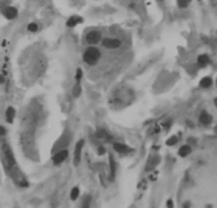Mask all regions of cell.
<instances>
[{"mask_svg": "<svg viewBox=\"0 0 217 208\" xmlns=\"http://www.w3.org/2000/svg\"><path fill=\"white\" fill-rule=\"evenodd\" d=\"M97 152H98V155H100V156H102V155H104V154L107 152V150H106V147H104V146H99V147H98V150H97Z\"/></svg>", "mask_w": 217, "mask_h": 208, "instance_id": "d4e9b609", "label": "cell"}, {"mask_svg": "<svg viewBox=\"0 0 217 208\" xmlns=\"http://www.w3.org/2000/svg\"><path fill=\"white\" fill-rule=\"evenodd\" d=\"M198 121H199V123L202 124V126H210V124L212 123V121H213V118H212V116L207 110H202L199 113Z\"/></svg>", "mask_w": 217, "mask_h": 208, "instance_id": "9c48e42d", "label": "cell"}, {"mask_svg": "<svg viewBox=\"0 0 217 208\" xmlns=\"http://www.w3.org/2000/svg\"><path fill=\"white\" fill-rule=\"evenodd\" d=\"M213 104H215V107L217 108V97H216V98L213 99Z\"/></svg>", "mask_w": 217, "mask_h": 208, "instance_id": "f546056e", "label": "cell"}, {"mask_svg": "<svg viewBox=\"0 0 217 208\" xmlns=\"http://www.w3.org/2000/svg\"><path fill=\"white\" fill-rule=\"evenodd\" d=\"M80 94H81V85H80V82H76V84L72 86V97L79 98Z\"/></svg>", "mask_w": 217, "mask_h": 208, "instance_id": "e0dca14e", "label": "cell"}, {"mask_svg": "<svg viewBox=\"0 0 217 208\" xmlns=\"http://www.w3.org/2000/svg\"><path fill=\"white\" fill-rule=\"evenodd\" d=\"M178 141H179V137L175 136V134H173V136H170L167 140V146H175V145L178 143Z\"/></svg>", "mask_w": 217, "mask_h": 208, "instance_id": "ffe728a7", "label": "cell"}, {"mask_svg": "<svg viewBox=\"0 0 217 208\" xmlns=\"http://www.w3.org/2000/svg\"><path fill=\"white\" fill-rule=\"evenodd\" d=\"M167 208H174V202H173V199H168V201H167Z\"/></svg>", "mask_w": 217, "mask_h": 208, "instance_id": "4316f807", "label": "cell"}, {"mask_svg": "<svg viewBox=\"0 0 217 208\" xmlns=\"http://www.w3.org/2000/svg\"><path fill=\"white\" fill-rule=\"evenodd\" d=\"M2 14L8 20H14L18 17V9L15 6H12V5H6V6H3Z\"/></svg>", "mask_w": 217, "mask_h": 208, "instance_id": "277c9868", "label": "cell"}, {"mask_svg": "<svg viewBox=\"0 0 217 208\" xmlns=\"http://www.w3.org/2000/svg\"><path fill=\"white\" fill-rule=\"evenodd\" d=\"M67 156H69V150L67 149H61V150H58L54 154L52 161H54L55 165H60L67 159Z\"/></svg>", "mask_w": 217, "mask_h": 208, "instance_id": "8992f818", "label": "cell"}, {"mask_svg": "<svg viewBox=\"0 0 217 208\" xmlns=\"http://www.w3.org/2000/svg\"><path fill=\"white\" fill-rule=\"evenodd\" d=\"M0 159H2V164L4 166L5 171L12 175L14 171H17V162H15V158L13 155V151L10 149V146L8 143H3L2 149H0Z\"/></svg>", "mask_w": 217, "mask_h": 208, "instance_id": "6da1fadb", "label": "cell"}, {"mask_svg": "<svg viewBox=\"0 0 217 208\" xmlns=\"http://www.w3.org/2000/svg\"><path fill=\"white\" fill-rule=\"evenodd\" d=\"M82 79V70L81 69H76V72H75V80L76 82H80Z\"/></svg>", "mask_w": 217, "mask_h": 208, "instance_id": "603a6c76", "label": "cell"}, {"mask_svg": "<svg viewBox=\"0 0 217 208\" xmlns=\"http://www.w3.org/2000/svg\"><path fill=\"white\" fill-rule=\"evenodd\" d=\"M80 23H82V18L79 17V15H72V17H70V18L67 19L66 26H67L69 28H74V27H76V26L80 24Z\"/></svg>", "mask_w": 217, "mask_h": 208, "instance_id": "5bb4252c", "label": "cell"}, {"mask_svg": "<svg viewBox=\"0 0 217 208\" xmlns=\"http://www.w3.org/2000/svg\"><path fill=\"white\" fill-rule=\"evenodd\" d=\"M85 39L90 46H95L102 41V34H100V32H98V30H90V32L86 33Z\"/></svg>", "mask_w": 217, "mask_h": 208, "instance_id": "5b68a950", "label": "cell"}, {"mask_svg": "<svg viewBox=\"0 0 217 208\" xmlns=\"http://www.w3.org/2000/svg\"><path fill=\"white\" fill-rule=\"evenodd\" d=\"M2 10H3V4L0 3V14H2Z\"/></svg>", "mask_w": 217, "mask_h": 208, "instance_id": "4dcf8cb0", "label": "cell"}, {"mask_svg": "<svg viewBox=\"0 0 217 208\" xmlns=\"http://www.w3.org/2000/svg\"><path fill=\"white\" fill-rule=\"evenodd\" d=\"M15 114H17V112H15V108L14 107H8L6 109H5V121L8 122V123H10L12 124L13 122H14V119H15Z\"/></svg>", "mask_w": 217, "mask_h": 208, "instance_id": "8fae6325", "label": "cell"}, {"mask_svg": "<svg viewBox=\"0 0 217 208\" xmlns=\"http://www.w3.org/2000/svg\"><path fill=\"white\" fill-rule=\"evenodd\" d=\"M79 195H80V189L78 188V186H74V188L71 189V192H70V199L71 201H76L79 198Z\"/></svg>", "mask_w": 217, "mask_h": 208, "instance_id": "ac0fdd59", "label": "cell"}, {"mask_svg": "<svg viewBox=\"0 0 217 208\" xmlns=\"http://www.w3.org/2000/svg\"><path fill=\"white\" fill-rule=\"evenodd\" d=\"M27 29H28V32H30V33H36L37 30H38V24L34 23V22H32V23H29V24H28Z\"/></svg>", "mask_w": 217, "mask_h": 208, "instance_id": "7402d4cb", "label": "cell"}, {"mask_svg": "<svg viewBox=\"0 0 217 208\" xmlns=\"http://www.w3.org/2000/svg\"><path fill=\"white\" fill-rule=\"evenodd\" d=\"M116 171H117V166H116V160L113 158V155H109V180L113 182L116 178Z\"/></svg>", "mask_w": 217, "mask_h": 208, "instance_id": "30bf717a", "label": "cell"}, {"mask_svg": "<svg viewBox=\"0 0 217 208\" xmlns=\"http://www.w3.org/2000/svg\"><path fill=\"white\" fill-rule=\"evenodd\" d=\"M192 151H193V149H192L191 145L189 143H185V145H183V146L179 147L178 155L180 156V158H187V156H189L192 154Z\"/></svg>", "mask_w": 217, "mask_h": 208, "instance_id": "4fadbf2b", "label": "cell"}, {"mask_svg": "<svg viewBox=\"0 0 217 208\" xmlns=\"http://www.w3.org/2000/svg\"><path fill=\"white\" fill-rule=\"evenodd\" d=\"M95 136H97V138H99V140H107L108 138V133L103 130V128H99V130H97V132H95Z\"/></svg>", "mask_w": 217, "mask_h": 208, "instance_id": "d6986e66", "label": "cell"}, {"mask_svg": "<svg viewBox=\"0 0 217 208\" xmlns=\"http://www.w3.org/2000/svg\"><path fill=\"white\" fill-rule=\"evenodd\" d=\"M4 82H5V78H4V75L2 74V72H0V85L4 84Z\"/></svg>", "mask_w": 217, "mask_h": 208, "instance_id": "f1b7e54d", "label": "cell"}, {"mask_svg": "<svg viewBox=\"0 0 217 208\" xmlns=\"http://www.w3.org/2000/svg\"><path fill=\"white\" fill-rule=\"evenodd\" d=\"M212 85H213V80L211 76H204L199 81V88H202V89H208Z\"/></svg>", "mask_w": 217, "mask_h": 208, "instance_id": "2e32d148", "label": "cell"}, {"mask_svg": "<svg viewBox=\"0 0 217 208\" xmlns=\"http://www.w3.org/2000/svg\"><path fill=\"white\" fill-rule=\"evenodd\" d=\"M70 140H71V133H70L69 131H66V132L62 134V136H61V137L56 141V143L54 145L52 152H56V151H58V150H61V149H67V145H69Z\"/></svg>", "mask_w": 217, "mask_h": 208, "instance_id": "3957f363", "label": "cell"}, {"mask_svg": "<svg viewBox=\"0 0 217 208\" xmlns=\"http://www.w3.org/2000/svg\"><path fill=\"white\" fill-rule=\"evenodd\" d=\"M113 149L119 154H128L131 151V147H128L126 143H122V142H115L113 143Z\"/></svg>", "mask_w": 217, "mask_h": 208, "instance_id": "7c38bea8", "label": "cell"}, {"mask_svg": "<svg viewBox=\"0 0 217 208\" xmlns=\"http://www.w3.org/2000/svg\"><path fill=\"white\" fill-rule=\"evenodd\" d=\"M100 56H102L100 51L94 46H90L84 51V54H82V60H84V62L88 65H95L99 61Z\"/></svg>", "mask_w": 217, "mask_h": 208, "instance_id": "7a4b0ae2", "label": "cell"}, {"mask_svg": "<svg viewBox=\"0 0 217 208\" xmlns=\"http://www.w3.org/2000/svg\"><path fill=\"white\" fill-rule=\"evenodd\" d=\"M4 136H6V128L0 124V137H4Z\"/></svg>", "mask_w": 217, "mask_h": 208, "instance_id": "484cf974", "label": "cell"}, {"mask_svg": "<svg viewBox=\"0 0 217 208\" xmlns=\"http://www.w3.org/2000/svg\"><path fill=\"white\" fill-rule=\"evenodd\" d=\"M182 208H191V202H189V201L184 202V203L182 204Z\"/></svg>", "mask_w": 217, "mask_h": 208, "instance_id": "83f0119b", "label": "cell"}, {"mask_svg": "<svg viewBox=\"0 0 217 208\" xmlns=\"http://www.w3.org/2000/svg\"><path fill=\"white\" fill-rule=\"evenodd\" d=\"M216 86H217V80H216Z\"/></svg>", "mask_w": 217, "mask_h": 208, "instance_id": "1f68e13d", "label": "cell"}, {"mask_svg": "<svg viewBox=\"0 0 217 208\" xmlns=\"http://www.w3.org/2000/svg\"><path fill=\"white\" fill-rule=\"evenodd\" d=\"M158 2H163V0H158Z\"/></svg>", "mask_w": 217, "mask_h": 208, "instance_id": "d6a6232c", "label": "cell"}, {"mask_svg": "<svg viewBox=\"0 0 217 208\" xmlns=\"http://www.w3.org/2000/svg\"><path fill=\"white\" fill-rule=\"evenodd\" d=\"M210 56L207 55V54H202V55H199L198 56V58H197V65L199 66V67H206L208 64H210Z\"/></svg>", "mask_w": 217, "mask_h": 208, "instance_id": "9a60e30c", "label": "cell"}, {"mask_svg": "<svg viewBox=\"0 0 217 208\" xmlns=\"http://www.w3.org/2000/svg\"><path fill=\"white\" fill-rule=\"evenodd\" d=\"M102 45L103 47H106L108 50H115V48H118L121 46V41L118 38H111V37H107V38H103L102 41Z\"/></svg>", "mask_w": 217, "mask_h": 208, "instance_id": "ba28073f", "label": "cell"}, {"mask_svg": "<svg viewBox=\"0 0 217 208\" xmlns=\"http://www.w3.org/2000/svg\"><path fill=\"white\" fill-rule=\"evenodd\" d=\"M84 145H85V141L84 140H79L75 145V149H74V165L78 166L80 164V160H81V152H82V149H84Z\"/></svg>", "mask_w": 217, "mask_h": 208, "instance_id": "52a82bcc", "label": "cell"}, {"mask_svg": "<svg viewBox=\"0 0 217 208\" xmlns=\"http://www.w3.org/2000/svg\"><path fill=\"white\" fill-rule=\"evenodd\" d=\"M178 2V6L179 8H187L191 3V0H177Z\"/></svg>", "mask_w": 217, "mask_h": 208, "instance_id": "cb8c5ba5", "label": "cell"}, {"mask_svg": "<svg viewBox=\"0 0 217 208\" xmlns=\"http://www.w3.org/2000/svg\"><path fill=\"white\" fill-rule=\"evenodd\" d=\"M90 204H91V197L85 195L84 199H82V203H81V208H90Z\"/></svg>", "mask_w": 217, "mask_h": 208, "instance_id": "44dd1931", "label": "cell"}]
</instances>
